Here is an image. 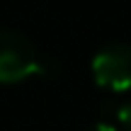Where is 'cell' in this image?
<instances>
[{"label": "cell", "mask_w": 131, "mask_h": 131, "mask_svg": "<svg viewBox=\"0 0 131 131\" xmlns=\"http://www.w3.org/2000/svg\"><path fill=\"white\" fill-rule=\"evenodd\" d=\"M88 131H117L112 126V124H107V122H100V124H95V126H90Z\"/></svg>", "instance_id": "cell-4"}, {"label": "cell", "mask_w": 131, "mask_h": 131, "mask_svg": "<svg viewBox=\"0 0 131 131\" xmlns=\"http://www.w3.org/2000/svg\"><path fill=\"white\" fill-rule=\"evenodd\" d=\"M92 78L100 88L112 92L131 90V46L112 44L92 58Z\"/></svg>", "instance_id": "cell-2"}, {"label": "cell", "mask_w": 131, "mask_h": 131, "mask_svg": "<svg viewBox=\"0 0 131 131\" xmlns=\"http://www.w3.org/2000/svg\"><path fill=\"white\" fill-rule=\"evenodd\" d=\"M44 73L46 66L29 39L15 32H0V83H19Z\"/></svg>", "instance_id": "cell-1"}, {"label": "cell", "mask_w": 131, "mask_h": 131, "mask_svg": "<svg viewBox=\"0 0 131 131\" xmlns=\"http://www.w3.org/2000/svg\"><path fill=\"white\" fill-rule=\"evenodd\" d=\"M117 119H119V124H122L126 131H131V102L122 104V107L117 109Z\"/></svg>", "instance_id": "cell-3"}]
</instances>
